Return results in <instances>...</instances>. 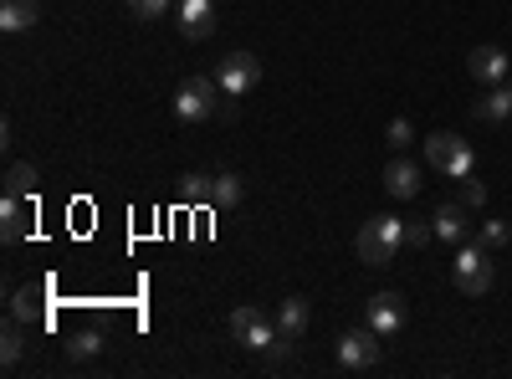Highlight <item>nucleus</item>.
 I'll return each mask as SVG.
<instances>
[{"instance_id":"1","label":"nucleus","mask_w":512,"mask_h":379,"mask_svg":"<svg viewBox=\"0 0 512 379\" xmlns=\"http://www.w3.org/2000/svg\"><path fill=\"white\" fill-rule=\"evenodd\" d=\"M425 164L441 170L446 180H472L477 175V149H472V139H461V134H431L425 139Z\"/></svg>"},{"instance_id":"2","label":"nucleus","mask_w":512,"mask_h":379,"mask_svg":"<svg viewBox=\"0 0 512 379\" xmlns=\"http://www.w3.org/2000/svg\"><path fill=\"white\" fill-rule=\"evenodd\" d=\"M400 241H405V221H395V216H369L364 226H359V262H369V267H390L395 262V251H400Z\"/></svg>"},{"instance_id":"3","label":"nucleus","mask_w":512,"mask_h":379,"mask_svg":"<svg viewBox=\"0 0 512 379\" xmlns=\"http://www.w3.org/2000/svg\"><path fill=\"white\" fill-rule=\"evenodd\" d=\"M221 103H226L221 82H216V77H205V72L185 77L180 88H175V113H180L185 123H205V118H216V113H221Z\"/></svg>"},{"instance_id":"4","label":"nucleus","mask_w":512,"mask_h":379,"mask_svg":"<svg viewBox=\"0 0 512 379\" xmlns=\"http://www.w3.org/2000/svg\"><path fill=\"white\" fill-rule=\"evenodd\" d=\"M231 339H236L241 349H251V354H267L282 333H277V318H267L262 308H251V303H241V308L231 313Z\"/></svg>"},{"instance_id":"5","label":"nucleus","mask_w":512,"mask_h":379,"mask_svg":"<svg viewBox=\"0 0 512 379\" xmlns=\"http://www.w3.org/2000/svg\"><path fill=\"white\" fill-rule=\"evenodd\" d=\"M451 282L466 292V298H482V292H492V262L482 257V241L456 251V262H451Z\"/></svg>"},{"instance_id":"6","label":"nucleus","mask_w":512,"mask_h":379,"mask_svg":"<svg viewBox=\"0 0 512 379\" xmlns=\"http://www.w3.org/2000/svg\"><path fill=\"white\" fill-rule=\"evenodd\" d=\"M216 82H221V93H226V98H246L256 82H262V62H256L251 52H231V57H221Z\"/></svg>"},{"instance_id":"7","label":"nucleus","mask_w":512,"mask_h":379,"mask_svg":"<svg viewBox=\"0 0 512 379\" xmlns=\"http://www.w3.org/2000/svg\"><path fill=\"white\" fill-rule=\"evenodd\" d=\"M364 323L379 333V339H395V333L405 328V298L400 292H374L369 308H364Z\"/></svg>"},{"instance_id":"8","label":"nucleus","mask_w":512,"mask_h":379,"mask_svg":"<svg viewBox=\"0 0 512 379\" xmlns=\"http://www.w3.org/2000/svg\"><path fill=\"white\" fill-rule=\"evenodd\" d=\"M333 354H338V364H344V369H369V364H379V333L369 323L364 328H349Z\"/></svg>"},{"instance_id":"9","label":"nucleus","mask_w":512,"mask_h":379,"mask_svg":"<svg viewBox=\"0 0 512 379\" xmlns=\"http://www.w3.org/2000/svg\"><path fill=\"white\" fill-rule=\"evenodd\" d=\"M180 36L185 41H205L216 31V0H180Z\"/></svg>"},{"instance_id":"10","label":"nucleus","mask_w":512,"mask_h":379,"mask_svg":"<svg viewBox=\"0 0 512 379\" xmlns=\"http://www.w3.org/2000/svg\"><path fill=\"white\" fill-rule=\"evenodd\" d=\"M466 72H472L482 88H497V82L512 72V57H507L502 47H477L472 57H466Z\"/></svg>"},{"instance_id":"11","label":"nucleus","mask_w":512,"mask_h":379,"mask_svg":"<svg viewBox=\"0 0 512 379\" xmlns=\"http://www.w3.org/2000/svg\"><path fill=\"white\" fill-rule=\"evenodd\" d=\"M26 236H31V200L6 195V200H0V241L16 246V241H26Z\"/></svg>"},{"instance_id":"12","label":"nucleus","mask_w":512,"mask_h":379,"mask_svg":"<svg viewBox=\"0 0 512 379\" xmlns=\"http://www.w3.org/2000/svg\"><path fill=\"white\" fill-rule=\"evenodd\" d=\"M482 123H507L512 118V72L497 82V88H487L482 98H477V108H472Z\"/></svg>"},{"instance_id":"13","label":"nucleus","mask_w":512,"mask_h":379,"mask_svg":"<svg viewBox=\"0 0 512 379\" xmlns=\"http://www.w3.org/2000/svg\"><path fill=\"white\" fill-rule=\"evenodd\" d=\"M308 323H313V308H308V298H282L277 303V333H282V339H303V333H308Z\"/></svg>"},{"instance_id":"14","label":"nucleus","mask_w":512,"mask_h":379,"mask_svg":"<svg viewBox=\"0 0 512 379\" xmlns=\"http://www.w3.org/2000/svg\"><path fill=\"white\" fill-rule=\"evenodd\" d=\"M384 190H390L395 200H415L420 195V164H410L405 154L390 159V170H384Z\"/></svg>"},{"instance_id":"15","label":"nucleus","mask_w":512,"mask_h":379,"mask_svg":"<svg viewBox=\"0 0 512 379\" xmlns=\"http://www.w3.org/2000/svg\"><path fill=\"white\" fill-rule=\"evenodd\" d=\"M47 287H52V282H31V287L11 292V318H16V323H36L41 313H47Z\"/></svg>"},{"instance_id":"16","label":"nucleus","mask_w":512,"mask_h":379,"mask_svg":"<svg viewBox=\"0 0 512 379\" xmlns=\"http://www.w3.org/2000/svg\"><path fill=\"white\" fill-rule=\"evenodd\" d=\"M41 16V0H0V31H31Z\"/></svg>"},{"instance_id":"17","label":"nucleus","mask_w":512,"mask_h":379,"mask_svg":"<svg viewBox=\"0 0 512 379\" xmlns=\"http://www.w3.org/2000/svg\"><path fill=\"white\" fill-rule=\"evenodd\" d=\"M431 226H436V236H441V241H466V205H461V200L441 205L436 216H431Z\"/></svg>"},{"instance_id":"18","label":"nucleus","mask_w":512,"mask_h":379,"mask_svg":"<svg viewBox=\"0 0 512 379\" xmlns=\"http://www.w3.org/2000/svg\"><path fill=\"white\" fill-rule=\"evenodd\" d=\"M241 195H246L241 175H210V205L231 210V205H241Z\"/></svg>"},{"instance_id":"19","label":"nucleus","mask_w":512,"mask_h":379,"mask_svg":"<svg viewBox=\"0 0 512 379\" xmlns=\"http://www.w3.org/2000/svg\"><path fill=\"white\" fill-rule=\"evenodd\" d=\"M21 328H26V323H16V318H11V323H6V333H0V364H6V369H16V364H21V354H26Z\"/></svg>"},{"instance_id":"20","label":"nucleus","mask_w":512,"mask_h":379,"mask_svg":"<svg viewBox=\"0 0 512 379\" xmlns=\"http://www.w3.org/2000/svg\"><path fill=\"white\" fill-rule=\"evenodd\" d=\"M6 195L36 200V170H31V164H11V170H6Z\"/></svg>"},{"instance_id":"21","label":"nucleus","mask_w":512,"mask_h":379,"mask_svg":"<svg viewBox=\"0 0 512 379\" xmlns=\"http://www.w3.org/2000/svg\"><path fill=\"white\" fill-rule=\"evenodd\" d=\"M98 354H103V333H93V328H88V333H77V339L67 344V359H72V364L98 359Z\"/></svg>"},{"instance_id":"22","label":"nucleus","mask_w":512,"mask_h":379,"mask_svg":"<svg viewBox=\"0 0 512 379\" xmlns=\"http://www.w3.org/2000/svg\"><path fill=\"white\" fill-rule=\"evenodd\" d=\"M180 200L210 205V175H185V180H180Z\"/></svg>"},{"instance_id":"23","label":"nucleus","mask_w":512,"mask_h":379,"mask_svg":"<svg viewBox=\"0 0 512 379\" xmlns=\"http://www.w3.org/2000/svg\"><path fill=\"white\" fill-rule=\"evenodd\" d=\"M384 139H390L395 154H405L415 144V129H410V118H390V129H384Z\"/></svg>"},{"instance_id":"24","label":"nucleus","mask_w":512,"mask_h":379,"mask_svg":"<svg viewBox=\"0 0 512 379\" xmlns=\"http://www.w3.org/2000/svg\"><path fill=\"white\" fill-rule=\"evenodd\" d=\"M169 6H175V0H128V11H134L139 21H159Z\"/></svg>"},{"instance_id":"25","label":"nucleus","mask_w":512,"mask_h":379,"mask_svg":"<svg viewBox=\"0 0 512 379\" xmlns=\"http://www.w3.org/2000/svg\"><path fill=\"white\" fill-rule=\"evenodd\" d=\"M482 246H507L512 241V226L507 221H482V236H477Z\"/></svg>"},{"instance_id":"26","label":"nucleus","mask_w":512,"mask_h":379,"mask_svg":"<svg viewBox=\"0 0 512 379\" xmlns=\"http://www.w3.org/2000/svg\"><path fill=\"white\" fill-rule=\"evenodd\" d=\"M461 205L466 210H482L487 205V185L482 180H461Z\"/></svg>"},{"instance_id":"27","label":"nucleus","mask_w":512,"mask_h":379,"mask_svg":"<svg viewBox=\"0 0 512 379\" xmlns=\"http://www.w3.org/2000/svg\"><path fill=\"white\" fill-rule=\"evenodd\" d=\"M431 236H436V226H405V241H410V246H425Z\"/></svg>"}]
</instances>
